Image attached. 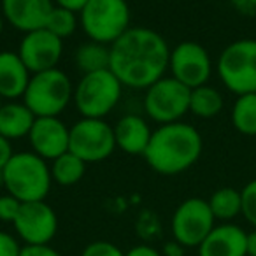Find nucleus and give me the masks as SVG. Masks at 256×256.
Here are the masks:
<instances>
[{
	"mask_svg": "<svg viewBox=\"0 0 256 256\" xmlns=\"http://www.w3.org/2000/svg\"><path fill=\"white\" fill-rule=\"evenodd\" d=\"M68 130L58 116L36 118L28 134L34 153L44 160H56L68 151Z\"/></svg>",
	"mask_w": 256,
	"mask_h": 256,
	"instance_id": "14",
	"label": "nucleus"
},
{
	"mask_svg": "<svg viewBox=\"0 0 256 256\" xmlns=\"http://www.w3.org/2000/svg\"><path fill=\"white\" fill-rule=\"evenodd\" d=\"M207 202H209V207L212 210L214 218L223 221V223H228V221H232L242 212L240 192H237L235 188L216 190Z\"/></svg>",
	"mask_w": 256,
	"mask_h": 256,
	"instance_id": "20",
	"label": "nucleus"
},
{
	"mask_svg": "<svg viewBox=\"0 0 256 256\" xmlns=\"http://www.w3.org/2000/svg\"><path fill=\"white\" fill-rule=\"evenodd\" d=\"M223 109V96L212 86H198L192 90L190 110L198 118H214Z\"/></svg>",
	"mask_w": 256,
	"mask_h": 256,
	"instance_id": "21",
	"label": "nucleus"
},
{
	"mask_svg": "<svg viewBox=\"0 0 256 256\" xmlns=\"http://www.w3.org/2000/svg\"><path fill=\"white\" fill-rule=\"evenodd\" d=\"M218 74L235 95L256 92V40L240 39L223 50L218 60Z\"/></svg>",
	"mask_w": 256,
	"mask_h": 256,
	"instance_id": "7",
	"label": "nucleus"
},
{
	"mask_svg": "<svg viewBox=\"0 0 256 256\" xmlns=\"http://www.w3.org/2000/svg\"><path fill=\"white\" fill-rule=\"evenodd\" d=\"M30 82V70L18 53L2 51L0 53V96L18 98L25 95Z\"/></svg>",
	"mask_w": 256,
	"mask_h": 256,
	"instance_id": "18",
	"label": "nucleus"
},
{
	"mask_svg": "<svg viewBox=\"0 0 256 256\" xmlns=\"http://www.w3.org/2000/svg\"><path fill=\"white\" fill-rule=\"evenodd\" d=\"M20 240L9 232L0 230V256H20L22 252Z\"/></svg>",
	"mask_w": 256,
	"mask_h": 256,
	"instance_id": "29",
	"label": "nucleus"
},
{
	"mask_svg": "<svg viewBox=\"0 0 256 256\" xmlns=\"http://www.w3.org/2000/svg\"><path fill=\"white\" fill-rule=\"evenodd\" d=\"M22 204L16 196L12 195H2L0 196V221H6V223H12L18 216L20 209H22Z\"/></svg>",
	"mask_w": 256,
	"mask_h": 256,
	"instance_id": "28",
	"label": "nucleus"
},
{
	"mask_svg": "<svg viewBox=\"0 0 256 256\" xmlns=\"http://www.w3.org/2000/svg\"><path fill=\"white\" fill-rule=\"evenodd\" d=\"M168 67L172 70V78L188 86L190 90L204 86L210 78L212 64L206 48L193 40L181 42L170 51Z\"/></svg>",
	"mask_w": 256,
	"mask_h": 256,
	"instance_id": "12",
	"label": "nucleus"
},
{
	"mask_svg": "<svg viewBox=\"0 0 256 256\" xmlns=\"http://www.w3.org/2000/svg\"><path fill=\"white\" fill-rule=\"evenodd\" d=\"M53 8V0H2L6 20L25 34L44 28Z\"/></svg>",
	"mask_w": 256,
	"mask_h": 256,
	"instance_id": "15",
	"label": "nucleus"
},
{
	"mask_svg": "<svg viewBox=\"0 0 256 256\" xmlns=\"http://www.w3.org/2000/svg\"><path fill=\"white\" fill-rule=\"evenodd\" d=\"M72 98V84L68 76L60 68L37 72L23 95V104L36 118L58 116L65 110Z\"/></svg>",
	"mask_w": 256,
	"mask_h": 256,
	"instance_id": "4",
	"label": "nucleus"
},
{
	"mask_svg": "<svg viewBox=\"0 0 256 256\" xmlns=\"http://www.w3.org/2000/svg\"><path fill=\"white\" fill-rule=\"evenodd\" d=\"M216 226V218L204 198H188L172 214L170 230L174 240L188 248H198Z\"/></svg>",
	"mask_w": 256,
	"mask_h": 256,
	"instance_id": "10",
	"label": "nucleus"
},
{
	"mask_svg": "<svg viewBox=\"0 0 256 256\" xmlns=\"http://www.w3.org/2000/svg\"><path fill=\"white\" fill-rule=\"evenodd\" d=\"M123 84L110 68L82 74L74 90V102L82 118L102 120L120 102Z\"/></svg>",
	"mask_w": 256,
	"mask_h": 256,
	"instance_id": "5",
	"label": "nucleus"
},
{
	"mask_svg": "<svg viewBox=\"0 0 256 256\" xmlns=\"http://www.w3.org/2000/svg\"><path fill=\"white\" fill-rule=\"evenodd\" d=\"M124 256H162V251H158L154 246L151 244H137L130 248Z\"/></svg>",
	"mask_w": 256,
	"mask_h": 256,
	"instance_id": "31",
	"label": "nucleus"
},
{
	"mask_svg": "<svg viewBox=\"0 0 256 256\" xmlns=\"http://www.w3.org/2000/svg\"><path fill=\"white\" fill-rule=\"evenodd\" d=\"M232 123L242 136H256V92L238 95L232 109Z\"/></svg>",
	"mask_w": 256,
	"mask_h": 256,
	"instance_id": "22",
	"label": "nucleus"
},
{
	"mask_svg": "<svg viewBox=\"0 0 256 256\" xmlns=\"http://www.w3.org/2000/svg\"><path fill=\"white\" fill-rule=\"evenodd\" d=\"M114 148V128L104 120L82 118L68 130V151L84 164L106 160L112 154Z\"/></svg>",
	"mask_w": 256,
	"mask_h": 256,
	"instance_id": "8",
	"label": "nucleus"
},
{
	"mask_svg": "<svg viewBox=\"0 0 256 256\" xmlns=\"http://www.w3.org/2000/svg\"><path fill=\"white\" fill-rule=\"evenodd\" d=\"M248 234L234 223H221L212 228L198 246V256H248Z\"/></svg>",
	"mask_w": 256,
	"mask_h": 256,
	"instance_id": "16",
	"label": "nucleus"
},
{
	"mask_svg": "<svg viewBox=\"0 0 256 256\" xmlns=\"http://www.w3.org/2000/svg\"><path fill=\"white\" fill-rule=\"evenodd\" d=\"M246 254L256 256V228L248 234V240H246Z\"/></svg>",
	"mask_w": 256,
	"mask_h": 256,
	"instance_id": "35",
	"label": "nucleus"
},
{
	"mask_svg": "<svg viewBox=\"0 0 256 256\" xmlns=\"http://www.w3.org/2000/svg\"><path fill=\"white\" fill-rule=\"evenodd\" d=\"M109 50L112 74L123 86L136 90H148L164 78L170 62L167 40L144 26L128 28Z\"/></svg>",
	"mask_w": 256,
	"mask_h": 256,
	"instance_id": "1",
	"label": "nucleus"
},
{
	"mask_svg": "<svg viewBox=\"0 0 256 256\" xmlns=\"http://www.w3.org/2000/svg\"><path fill=\"white\" fill-rule=\"evenodd\" d=\"M56 2L58 8H64V9H68L72 12H81L82 8L88 4V0H54Z\"/></svg>",
	"mask_w": 256,
	"mask_h": 256,
	"instance_id": "34",
	"label": "nucleus"
},
{
	"mask_svg": "<svg viewBox=\"0 0 256 256\" xmlns=\"http://www.w3.org/2000/svg\"><path fill=\"white\" fill-rule=\"evenodd\" d=\"M2 106H4V104H2V96H0V107H2Z\"/></svg>",
	"mask_w": 256,
	"mask_h": 256,
	"instance_id": "37",
	"label": "nucleus"
},
{
	"mask_svg": "<svg viewBox=\"0 0 256 256\" xmlns=\"http://www.w3.org/2000/svg\"><path fill=\"white\" fill-rule=\"evenodd\" d=\"M126 0H88L81 11V25L93 42L112 44L128 30Z\"/></svg>",
	"mask_w": 256,
	"mask_h": 256,
	"instance_id": "6",
	"label": "nucleus"
},
{
	"mask_svg": "<svg viewBox=\"0 0 256 256\" xmlns=\"http://www.w3.org/2000/svg\"><path fill=\"white\" fill-rule=\"evenodd\" d=\"M2 32H4V20L0 16V36H2Z\"/></svg>",
	"mask_w": 256,
	"mask_h": 256,
	"instance_id": "36",
	"label": "nucleus"
},
{
	"mask_svg": "<svg viewBox=\"0 0 256 256\" xmlns=\"http://www.w3.org/2000/svg\"><path fill=\"white\" fill-rule=\"evenodd\" d=\"M81 256H124V252L109 240H95L82 249Z\"/></svg>",
	"mask_w": 256,
	"mask_h": 256,
	"instance_id": "27",
	"label": "nucleus"
},
{
	"mask_svg": "<svg viewBox=\"0 0 256 256\" xmlns=\"http://www.w3.org/2000/svg\"><path fill=\"white\" fill-rule=\"evenodd\" d=\"M36 121V114L25 104H6L0 107V136L6 139H22L28 136Z\"/></svg>",
	"mask_w": 256,
	"mask_h": 256,
	"instance_id": "19",
	"label": "nucleus"
},
{
	"mask_svg": "<svg viewBox=\"0 0 256 256\" xmlns=\"http://www.w3.org/2000/svg\"><path fill=\"white\" fill-rule=\"evenodd\" d=\"M190 96L192 90L176 78H162L148 88L144 110L156 123H176L190 110Z\"/></svg>",
	"mask_w": 256,
	"mask_h": 256,
	"instance_id": "9",
	"label": "nucleus"
},
{
	"mask_svg": "<svg viewBox=\"0 0 256 256\" xmlns=\"http://www.w3.org/2000/svg\"><path fill=\"white\" fill-rule=\"evenodd\" d=\"M62 53H64L62 39L51 34L48 28H39L25 34L18 51L23 64L34 74L56 68Z\"/></svg>",
	"mask_w": 256,
	"mask_h": 256,
	"instance_id": "13",
	"label": "nucleus"
},
{
	"mask_svg": "<svg viewBox=\"0 0 256 256\" xmlns=\"http://www.w3.org/2000/svg\"><path fill=\"white\" fill-rule=\"evenodd\" d=\"M12 148H11V140L6 139L4 136H0V172L4 170V167L8 165V162L12 158Z\"/></svg>",
	"mask_w": 256,
	"mask_h": 256,
	"instance_id": "32",
	"label": "nucleus"
},
{
	"mask_svg": "<svg viewBox=\"0 0 256 256\" xmlns=\"http://www.w3.org/2000/svg\"><path fill=\"white\" fill-rule=\"evenodd\" d=\"M20 256H62L53 246H23Z\"/></svg>",
	"mask_w": 256,
	"mask_h": 256,
	"instance_id": "30",
	"label": "nucleus"
},
{
	"mask_svg": "<svg viewBox=\"0 0 256 256\" xmlns=\"http://www.w3.org/2000/svg\"><path fill=\"white\" fill-rule=\"evenodd\" d=\"M44 28H48L51 34H54V36L60 37V39H65V37L72 36V34L76 32V28H78L76 12L54 6Z\"/></svg>",
	"mask_w": 256,
	"mask_h": 256,
	"instance_id": "25",
	"label": "nucleus"
},
{
	"mask_svg": "<svg viewBox=\"0 0 256 256\" xmlns=\"http://www.w3.org/2000/svg\"><path fill=\"white\" fill-rule=\"evenodd\" d=\"M86 164L79 156L72 154L70 151L64 153L53 160V167H51V178L54 182L60 186H72L79 182L84 176Z\"/></svg>",
	"mask_w": 256,
	"mask_h": 256,
	"instance_id": "23",
	"label": "nucleus"
},
{
	"mask_svg": "<svg viewBox=\"0 0 256 256\" xmlns=\"http://www.w3.org/2000/svg\"><path fill=\"white\" fill-rule=\"evenodd\" d=\"M16 235L25 246H46L58 232L56 212L44 200L22 204L16 220L12 221Z\"/></svg>",
	"mask_w": 256,
	"mask_h": 256,
	"instance_id": "11",
	"label": "nucleus"
},
{
	"mask_svg": "<svg viewBox=\"0 0 256 256\" xmlns=\"http://www.w3.org/2000/svg\"><path fill=\"white\" fill-rule=\"evenodd\" d=\"M110 64V50L106 48V44L100 42H88L81 46L76 51V65L82 74H90V72L104 70L109 68Z\"/></svg>",
	"mask_w": 256,
	"mask_h": 256,
	"instance_id": "24",
	"label": "nucleus"
},
{
	"mask_svg": "<svg viewBox=\"0 0 256 256\" xmlns=\"http://www.w3.org/2000/svg\"><path fill=\"white\" fill-rule=\"evenodd\" d=\"M150 124L137 114H126L123 116L114 126V137H116V146L128 154H142L146 153L148 144L151 140Z\"/></svg>",
	"mask_w": 256,
	"mask_h": 256,
	"instance_id": "17",
	"label": "nucleus"
},
{
	"mask_svg": "<svg viewBox=\"0 0 256 256\" xmlns=\"http://www.w3.org/2000/svg\"><path fill=\"white\" fill-rule=\"evenodd\" d=\"M242 200V216L246 218L249 224L256 228V179L249 181L244 188L240 190Z\"/></svg>",
	"mask_w": 256,
	"mask_h": 256,
	"instance_id": "26",
	"label": "nucleus"
},
{
	"mask_svg": "<svg viewBox=\"0 0 256 256\" xmlns=\"http://www.w3.org/2000/svg\"><path fill=\"white\" fill-rule=\"evenodd\" d=\"M51 181V168L36 153H14L2 170V186L23 204L46 198Z\"/></svg>",
	"mask_w": 256,
	"mask_h": 256,
	"instance_id": "3",
	"label": "nucleus"
},
{
	"mask_svg": "<svg viewBox=\"0 0 256 256\" xmlns=\"http://www.w3.org/2000/svg\"><path fill=\"white\" fill-rule=\"evenodd\" d=\"M184 246H181L178 240H168L162 248V256H184Z\"/></svg>",
	"mask_w": 256,
	"mask_h": 256,
	"instance_id": "33",
	"label": "nucleus"
},
{
	"mask_svg": "<svg viewBox=\"0 0 256 256\" xmlns=\"http://www.w3.org/2000/svg\"><path fill=\"white\" fill-rule=\"evenodd\" d=\"M202 136L188 123H167L156 128L144 153L148 165L164 176L188 170L202 154Z\"/></svg>",
	"mask_w": 256,
	"mask_h": 256,
	"instance_id": "2",
	"label": "nucleus"
}]
</instances>
